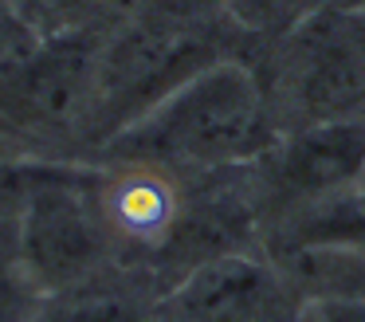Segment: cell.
I'll return each instance as SVG.
<instances>
[{
  "mask_svg": "<svg viewBox=\"0 0 365 322\" xmlns=\"http://www.w3.org/2000/svg\"><path fill=\"white\" fill-rule=\"evenodd\" d=\"M59 322H142L126 295H110V291H79L71 303L63 306Z\"/></svg>",
  "mask_w": 365,
  "mask_h": 322,
  "instance_id": "obj_11",
  "label": "cell"
},
{
  "mask_svg": "<svg viewBox=\"0 0 365 322\" xmlns=\"http://www.w3.org/2000/svg\"><path fill=\"white\" fill-rule=\"evenodd\" d=\"M20 251L36 283L71 287L95 267L103 240L83 196L56 185L40 188L28 201L24 224H20Z\"/></svg>",
  "mask_w": 365,
  "mask_h": 322,
  "instance_id": "obj_2",
  "label": "cell"
},
{
  "mask_svg": "<svg viewBox=\"0 0 365 322\" xmlns=\"http://www.w3.org/2000/svg\"><path fill=\"white\" fill-rule=\"evenodd\" d=\"M83 28H110L122 31L150 8V0H59Z\"/></svg>",
  "mask_w": 365,
  "mask_h": 322,
  "instance_id": "obj_10",
  "label": "cell"
},
{
  "mask_svg": "<svg viewBox=\"0 0 365 322\" xmlns=\"http://www.w3.org/2000/svg\"><path fill=\"white\" fill-rule=\"evenodd\" d=\"M310 322H365V295L361 291H326L310 303Z\"/></svg>",
  "mask_w": 365,
  "mask_h": 322,
  "instance_id": "obj_12",
  "label": "cell"
},
{
  "mask_svg": "<svg viewBox=\"0 0 365 322\" xmlns=\"http://www.w3.org/2000/svg\"><path fill=\"white\" fill-rule=\"evenodd\" d=\"M40 47L43 39L36 36L32 24L12 16L9 8H0V99L12 94V86L20 83V75L28 71V63L36 59Z\"/></svg>",
  "mask_w": 365,
  "mask_h": 322,
  "instance_id": "obj_9",
  "label": "cell"
},
{
  "mask_svg": "<svg viewBox=\"0 0 365 322\" xmlns=\"http://www.w3.org/2000/svg\"><path fill=\"white\" fill-rule=\"evenodd\" d=\"M20 311H24V298L16 291V279L0 275V322H20Z\"/></svg>",
  "mask_w": 365,
  "mask_h": 322,
  "instance_id": "obj_13",
  "label": "cell"
},
{
  "mask_svg": "<svg viewBox=\"0 0 365 322\" xmlns=\"http://www.w3.org/2000/svg\"><path fill=\"white\" fill-rule=\"evenodd\" d=\"M114 216L122 220L126 228H134V232H153V228L165 224L169 216V193L161 181L153 177H134L122 185V193L114 196Z\"/></svg>",
  "mask_w": 365,
  "mask_h": 322,
  "instance_id": "obj_8",
  "label": "cell"
},
{
  "mask_svg": "<svg viewBox=\"0 0 365 322\" xmlns=\"http://www.w3.org/2000/svg\"><path fill=\"white\" fill-rule=\"evenodd\" d=\"M263 126V94L244 63L208 59L110 138L130 161L220 165L252 154Z\"/></svg>",
  "mask_w": 365,
  "mask_h": 322,
  "instance_id": "obj_1",
  "label": "cell"
},
{
  "mask_svg": "<svg viewBox=\"0 0 365 322\" xmlns=\"http://www.w3.org/2000/svg\"><path fill=\"white\" fill-rule=\"evenodd\" d=\"M103 94V63L87 44H43L9 99L24 118L40 126H71Z\"/></svg>",
  "mask_w": 365,
  "mask_h": 322,
  "instance_id": "obj_3",
  "label": "cell"
},
{
  "mask_svg": "<svg viewBox=\"0 0 365 322\" xmlns=\"http://www.w3.org/2000/svg\"><path fill=\"white\" fill-rule=\"evenodd\" d=\"M302 251H361L365 248V185L326 196L299 224Z\"/></svg>",
  "mask_w": 365,
  "mask_h": 322,
  "instance_id": "obj_6",
  "label": "cell"
},
{
  "mask_svg": "<svg viewBox=\"0 0 365 322\" xmlns=\"http://www.w3.org/2000/svg\"><path fill=\"white\" fill-rule=\"evenodd\" d=\"M330 0H228L232 16L252 31H291L310 24Z\"/></svg>",
  "mask_w": 365,
  "mask_h": 322,
  "instance_id": "obj_7",
  "label": "cell"
},
{
  "mask_svg": "<svg viewBox=\"0 0 365 322\" xmlns=\"http://www.w3.org/2000/svg\"><path fill=\"white\" fill-rule=\"evenodd\" d=\"M283 177L322 201L365 185V118L334 114L299 130L283 149Z\"/></svg>",
  "mask_w": 365,
  "mask_h": 322,
  "instance_id": "obj_4",
  "label": "cell"
},
{
  "mask_svg": "<svg viewBox=\"0 0 365 322\" xmlns=\"http://www.w3.org/2000/svg\"><path fill=\"white\" fill-rule=\"evenodd\" d=\"M267 287L259 263L247 256H216L200 263L181 287V306L197 322H244Z\"/></svg>",
  "mask_w": 365,
  "mask_h": 322,
  "instance_id": "obj_5",
  "label": "cell"
}]
</instances>
